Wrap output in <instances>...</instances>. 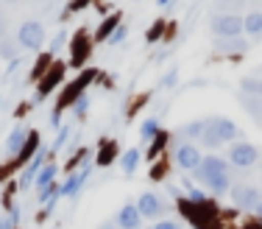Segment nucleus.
<instances>
[{
  "instance_id": "obj_1",
  "label": "nucleus",
  "mask_w": 262,
  "mask_h": 229,
  "mask_svg": "<svg viewBox=\"0 0 262 229\" xmlns=\"http://www.w3.org/2000/svg\"><path fill=\"white\" fill-rule=\"evenodd\" d=\"M237 137V126L226 117H217V120L207 123V132H204V143L207 145H221L223 140H234Z\"/></svg>"
},
{
  "instance_id": "obj_2",
  "label": "nucleus",
  "mask_w": 262,
  "mask_h": 229,
  "mask_svg": "<svg viewBox=\"0 0 262 229\" xmlns=\"http://www.w3.org/2000/svg\"><path fill=\"white\" fill-rule=\"evenodd\" d=\"M17 42H20L23 48H28V51H39L42 42H45V28H42V23H26V26L20 28V34H17Z\"/></svg>"
},
{
  "instance_id": "obj_3",
  "label": "nucleus",
  "mask_w": 262,
  "mask_h": 229,
  "mask_svg": "<svg viewBox=\"0 0 262 229\" xmlns=\"http://www.w3.org/2000/svg\"><path fill=\"white\" fill-rule=\"evenodd\" d=\"M212 31H215L221 39H234V36L243 34V20L234 14H226V17H215L212 20Z\"/></svg>"
},
{
  "instance_id": "obj_4",
  "label": "nucleus",
  "mask_w": 262,
  "mask_h": 229,
  "mask_svg": "<svg viewBox=\"0 0 262 229\" xmlns=\"http://www.w3.org/2000/svg\"><path fill=\"white\" fill-rule=\"evenodd\" d=\"M201 151H198V145L192 143H184L176 148V162L182 171H198V165H201Z\"/></svg>"
},
{
  "instance_id": "obj_5",
  "label": "nucleus",
  "mask_w": 262,
  "mask_h": 229,
  "mask_svg": "<svg viewBox=\"0 0 262 229\" xmlns=\"http://www.w3.org/2000/svg\"><path fill=\"white\" fill-rule=\"evenodd\" d=\"M259 159L257 148L248 145V143H240V145H232V154H229V162L234 165V168H251L254 162Z\"/></svg>"
},
{
  "instance_id": "obj_6",
  "label": "nucleus",
  "mask_w": 262,
  "mask_h": 229,
  "mask_svg": "<svg viewBox=\"0 0 262 229\" xmlns=\"http://www.w3.org/2000/svg\"><path fill=\"white\" fill-rule=\"evenodd\" d=\"M195 173H198V182L207 184L209 179H215V176H221V173H226V159H221V157H204Z\"/></svg>"
},
{
  "instance_id": "obj_7",
  "label": "nucleus",
  "mask_w": 262,
  "mask_h": 229,
  "mask_svg": "<svg viewBox=\"0 0 262 229\" xmlns=\"http://www.w3.org/2000/svg\"><path fill=\"white\" fill-rule=\"evenodd\" d=\"M45 159H48V148H36V154L28 159L26 171H23V176H20V190H26L31 182H36V173L45 165Z\"/></svg>"
},
{
  "instance_id": "obj_8",
  "label": "nucleus",
  "mask_w": 262,
  "mask_h": 229,
  "mask_svg": "<svg viewBox=\"0 0 262 229\" xmlns=\"http://www.w3.org/2000/svg\"><path fill=\"white\" fill-rule=\"evenodd\" d=\"M137 210H140L142 218H159L162 213H165V204H162L159 196L154 193H142L140 201H137Z\"/></svg>"
},
{
  "instance_id": "obj_9",
  "label": "nucleus",
  "mask_w": 262,
  "mask_h": 229,
  "mask_svg": "<svg viewBox=\"0 0 262 229\" xmlns=\"http://www.w3.org/2000/svg\"><path fill=\"white\" fill-rule=\"evenodd\" d=\"M232 199H234V204H237L240 210H254V207L259 204V190L248 188V184H246V188L240 184V188L232 190Z\"/></svg>"
},
{
  "instance_id": "obj_10",
  "label": "nucleus",
  "mask_w": 262,
  "mask_h": 229,
  "mask_svg": "<svg viewBox=\"0 0 262 229\" xmlns=\"http://www.w3.org/2000/svg\"><path fill=\"white\" fill-rule=\"evenodd\" d=\"M28 137H31V132H28L26 126H14V132L9 134V143H6V151H9V157H20V151L26 148Z\"/></svg>"
},
{
  "instance_id": "obj_11",
  "label": "nucleus",
  "mask_w": 262,
  "mask_h": 229,
  "mask_svg": "<svg viewBox=\"0 0 262 229\" xmlns=\"http://www.w3.org/2000/svg\"><path fill=\"white\" fill-rule=\"evenodd\" d=\"M140 221H142L140 210L131 207V204H126V207L117 213V226L120 229H140Z\"/></svg>"
},
{
  "instance_id": "obj_12",
  "label": "nucleus",
  "mask_w": 262,
  "mask_h": 229,
  "mask_svg": "<svg viewBox=\"0 0 262 229\" xmlns=\"http://www.w3.org/2000/svg\"><path fill=\"white\" fill-rule=\"evenodd\" d=\"M90 78H92V73H84V76H81V78H78V81L73 84V87H67V92L61 95L59 109H64V107H70L73 101H78V98H81V90H84V87L90 84Z\"/></svg>"
},
{
  "instance_id": "obj_13",
  "label": "nucleus",
  "mask_w": 262,
  "mask_h": 229,
  "mask_svg": "<svg viewBox=\"0 0 262 229\" xmlns=\"http://www.w3.org/2000/svg\"><path fill=\"white\" fill-rule=\"evenodd\" d=\"M92 173V168H84L81 173H76V176H70L64 182V188H61V196H67V199H76L78 196V190H81V184L86 182V176Z\"/></svg>"
},
{
  "instance_id": "obj_14",
  "label": "nucleus",
  "mask_w": 262,
  "mask_h": 229,
  "mask_svg": "<svg viewBox=\"0 0 262 229\" xmlns=\"http://www.w3.org/2000/svg\"><path fill=\"white\" fill-rule=\"evenodd\" d=\"M56 173H59V165H42L39 173H36V188H48V184H53Z\"/></svg>"
},
{
  "instance_id": "obj_15",
  "label": "nucleus",
  "mask_w": 262,
  "mask_h": 229,
  "mask_svg": "<svg viewBox=\"0 0 262 229\" xmlns=\"http://www.w3.org/2000/svg\"><path fill=\"white\" fill-rule=\"evenodd\" d=\"M59 78H61V67H53V70H51V73H48V76H45V84L39 87V92H36V98H39V101H42V98H45L48 92H51L56 84H59Z\"/></svg>"
},
{
  "instance_id": "obj_16",
  "label": "nucleus",
  "mask_w": 262,
  "mask_h": 229,
  "mask_svg": "<svg viewBox=\"0 0 262 229\" xmlns=\"http://www.w3.org/2000/svg\"><path fill=\"white\" fill-rule=\"evenodd\" d=\"M120 165H123V173H134L137 165H140V148H128V151L123 154Z\"/></svg>"
},
{
  "instance_id": "obj_17",
  "label": "nucleus",
  "mask_w": 262,
  "mask_h": 229,
  "mask_svg": "<svg viewBox=\"0 0 262 229\" xmlns=\"http://www.w3.org/2000/svg\"><path fill=\"white\" fill-rule=\"evenodd\" d=\"M209 190H212V193H217V196H221V193H229V190H232V182H229V176H226V173H221V176H215V179H209Z\"/></svg>"
},
{
  "instance_id": "obj_18",
  "label": "nucleus",
  "mask_w": 262,
  "mask_h": 229,
  "mask_svg": "<svg viewBox=\"0 0 262 229\" xmlns=\"http://www.w3.org/2000/svg\"><path fill=\"white\" fill-rule=\"evenodd\" d=\"M243 28L248 34H262V11H251V14L243 20Z\"/></svg>"
},
{
  "instance_id": "obj_19",
  "label": "nucleus",
  "mask_w": 262,
  "mask_h": 229,
  "mask_svg": "<svg viewBox=\"0 0 262 229\" xmlns=\"http://www.w3.org/2000/svg\"><path fill=\"white\" fill-rule=\"evenodd\" d=\"M204 132H207V123H201V120H195V123H190V126L179 129L182 137H204Z\"/></svg>"
},
{
  "instance_id": "obj_20",
  "label": "nucleus",
  "mask_w": 262,
  "mask_h": 229,
  "mask_svg": "<svg viewBox=\"0 0 262 229\" xmlns=\"http://www.w3.org/2000/svg\"><path fill=\"white\" fill-rule=\"evenodd\" d=\"M157 132H159V120H157V117H151V120H145V123H142V129H140L142 140H151V137H157Z\"/></svg>"
},
{
  "instance_id": "obj_21",
  "label": "nucleus",
  "mask_w": 262,
  "mask_h": 229,
  "mask_svg": "<svg viewBox=\"0 0 262 229\" xmlns=\"http://www.w3.org/2000/svg\"><path fill=\"white\" fill-rule=\"evenodd\" d=\"M84 48L90 51L86 39H84V36H76V45H73V61H76V65H81V61H84Z\"/></svg>"
},
{
  "instance_id": "obj_22",
  "label": "nucleus",
  "mask_w": 262,
  "mask_h": 229,
  "mask_svg": "<svg viewBox=\"0 0 262 229\" xmlns=\"http://www.w3.org/2000/svg\"><path fill=\"white\" fill-rule=\"evenodd\" d=\"M115 28H117V14L112 17L109 23H103L101 31H98V39H109V34H115Z\"/></svg>"
},
{
  "instance_id": "obj_23",
  "label": "nucleus",
  "mask_w": 262,
  "mask_h": 229,
  "mask_svg": "<svg viewBox=\"0 0 262 229\" xmlns=\"http://www.w3.org/2000/svg\"><path fill=\"white\" fill-rule=\"evenodd\" d=\"M126 34H128L126 26H117V28H115V34L109 36V45H120V42L126 39Z\"/></svg>"
},
{
  "instance_id": "obj_24",
  "label": "nucleus",
  "mask_w": 262,
  "mask_h": 229,
  "mask_svg": "<svg viewBox=\"0 0 262 229\" xmlns=\"http://www.w3.org/2000/svg\"><path fill=\"white\" fill-rule=\"evenodd\" d=\"M112 157H115V145H106L103 151H101V157H98V165H106V162H112Z\"/></svg>"
},
{
  "instance_id": "obj_25",
  "label": "nucleus",
  "mask_w": 262,
  "mask_h": 229,
  "mask_svg": "<svg viewBox=\"0 0 262 229\" xmlns=\"http://www.w3.org/2000/svg\"><path fill=\"white\" fill-rule=\"evenodd\" d=\"M67 134H70V129L64 126V132H59V137H56V143H53V151H61V148H64V143H67Z\"/></svg>"
},
{
  "instance_id": "obj_26",
  "label": "nucleus",
  "mask_w": 262,
  "mask_h": 229,
  "mask_svg": "<svg viewBox=\"0 0 262 229\" xmlns=\"http://www.w3.org/2000/svg\"><path fill=\"white\" fill-rule=\"evenodd\" d=\"M243 90H248V92H259V95H262V84H259V81H251V78H246V81H243Z\"/></svg>"
},
{
  "instance_id": "obj_27",
  "label": "nucleus",
  "mask_w": 262,
  "mask_h": 229,
  "mask_svg": "<svg viewBox=\"0 0 262 229\" xmlns=\"http://www.w3.org/2000/svg\"><path fill=\"white\" fill-rule=\"evenodd\" d=\"M176 78H179V70H170L165 76V81H162V87H173V84H176Z\"/></svg>"
},
{
  "instance_id": "obj_28",
  "label": "nucleus",
  "mask_w": 262,
  "mask_h": 229,
  "mask_svg": "<svg viewBox=\"0 0 262 229\" xmlns=\"http://www.w3.org/2000/svg\"><path fill=\"white\" fill-rule=\"evenodd\" d=\"M86 107H90V98H78V103H76V115H84V112H86Z\"/></svg>"
},
{
  "instance_id": "obj_29",
  "label": "nucleus",
  "mask_w": 262,
  "mask_h": 229,
  "mask_svg": "<svg viewBox=\"0 0 262 229\" xmlns=\"http://www.w3.org/2000/svg\"><path fill=\"white\" fill-rule=\"evenodd\" d=\"M154 229H182V226H179L176 221H159V224L154 226Z\"/></svg>"
},
{
  "instance_id": "obj_30",
  "label": "nucleus",
  "mask_w": 262,
  "mask_h": 229,
  "mask_svg": "<svg viewBox=\"0 0 262 229\" xmlns=\"http://www.w3.org/2000/svg\"><path fill=\"white\" fill-rule=\"evenodd\" d=\"M159 31H162V23H157V28H151V31H148V42L159 39Z\"/></svg>"
},
{
  "instance_id": "obj_31",
  "label": "nucleus",
  "mask_w": 262,
  "mask_h": 229,
  "mask_svg": "<svg viewBox=\"0 0 262 229\" xmlns=\"http://www.w3.org/2000/svg\"><path fill=\"white\" fill-rule=\"evenodd\" d=\"M14 221L17 218H0V229H14Z\"/></svg>"
},
{
  "instance_id": "obj_32",
  "label": "nucleus",
  "mask_w": 262,
  "mask_h": 229,
  "mask_svg": "<svg viewBox=\"0 0 262 229\" xmlns=\"http://www.w3.org/2000/svg\"><path fill=\"white\" fill-rule=\"evenodd\" d=\"M190 201L201 204V201H204V193H198V190H192V193H190Z\"/></svg>"
},
{
  "instance_id": "obj_33",
  "label": "nucleus",
  "mask_w": 262,
  "mask_h": 229,
  "mask_svg": "<svg viewBox=\"0 0 262 229\" xmlns=\"http://www.w3.org/2000/svg\"><path fill=\"white\" fill-rule=\"evenodd\" d=\"M223 51H246V45H221Z\"/></svg>"
},
{
  "instance_id": "obj_34",
  "label": "nucleus",
  "mask_w": 262,
  "mask_h": 229,
  "mask_svg": "<svg viewBox=\"0 0 262 229\" xmlns=\"http://www.w3.org/2000/svg\"><path fill=\"white\" fill-rule=\"evenodd\" d=\"M254 213H257V218H259V221H262V201H259V204H257V207H254Z\"/></svg>"
},
{
  "instance_id": "obj_35",
  "label": "nucleus",
  "mask_w": 262,
  "mask_h": 229,
  "mask_svg": "<svg viewBox=\"0 0 262 229\" xmlns=\"http://www.w3.org/2000/svg\"><path fill=\"white\" fill-rule=\"evenodd\" d=\"M246 229H262V226H259V224H254V226H246Z\"/></svg>"
},
{
  "instance_id": "obj_36",
  "label": "nucleus",
  "mask_w": 262,
  "mask_h": 229,
  "mask_svg": "<svg viewBox=\"0 0 262 229\" xmlns=\"http://www.w3.org/2000/svg\"><path fill=\"white\" fill-rule=\"evenodd\" d=\"M101 229H115V226H101Z\"/></svg>"
},
{
  "instance_id": "obj_37",
  "label": "nucleus",
  "mask_w": 262,
  "mask_h": 229,
  "mask_svg": "<svg viewBox=\"0 0 262 229\" xmlns=\"http://www.w3.org/2000/svg\"><path fill=\"white\" fill-rule=\"evenodd\" d=\"M159 3H162V6H165V3H167V0H159Z\"/></svg>"
},
{
  "instance_id": "obj_38",
  "label": "nucleus",
  "mask_w": 262,
  "mask_h": 229,
  "mask_svg": "<svg viewBox=\"0 0 262 229\" xmlns=\"http://www.w3.org/2000/svg\"><path fill=\"white\" fill-rule=\"evenodd\" d=\"M0 101H3V98H0Z\"/></svg>"
}]
</instances>
